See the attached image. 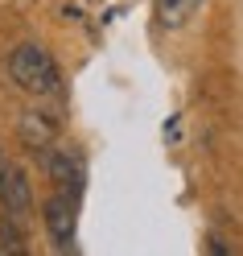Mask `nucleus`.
Instances as JSON below:
<instances>
[{
	"label": "nucleus",
	"mask_w": 243,
	"mask_h": 256,
	"mask_svg": "<svg viewBox=\"0 0 243 256\" xmlns=\"http://www.w3.org/2000/svg\"><path fill=\"white\" fill-rule=\"evenodd\" d=\"M0 206H4L8 219H25L29 211H33V190H29V178L21 166H4V178H0Z\"/></svg>",
	"instance_id": "nucleus-4"
},
{
	"label": "nucleus",
	"mask_w": 243,
	"mask_h": 256,
	"mask_svg": "<svg viewBox=\"0 0 243 256\" xmlns=\"http://www.w3.org/2000/svg\"><path fill=\"white\" fill-rule=\"evenodd\" d=\"M198 8H202V0H153V21L165 34H177Z\"/></svg>",
	"instance_id": "nucleus-6"
},
{
	"label": "nucleus",
	"mask_w": 243,
	"mask_h": 256,
	"mask_svg": "<svg viewBox=\"0 0 243 256\" xmlns=\"http://www.w3.org/2000/svg\"><path fill=\"white\" fill-rule=\"evenodd\" d=\"M41 219H45V232H50V244L58 252H70L74 228H78V202L70 194H62V190H54L41 206Z\"/></svg>",
	"instance_id": "nucleus-2"
},
{
	"label": "nucleus",
	"mask_w": 243,
	"mask_h": 256,
	"mask_svg": "<svg viewBox=\"0 0 243 256\" xmlns=\"http://www.w3.org/2000/svg\"><path fill=\"white\" fill-rule=\"evenodd\" d=\"M37 157H41V170L50 174L54 190L70 194L74 202L83 198V157L70 153V149H45V153H37Z\"/></svg>",
	"instance_id": "nucleus-3"
},
{
	"label": "nucleus",
	"mask_w": 243,
	"mask_h": 256,
	"mask_svg": "<svg viewBox=\"0 0 243 256\" xmlns=\"http://www.w3.org/2000/svg\"><path fill=\"white\" fill-rule=\"evenodd\" d=\"M4 166H8V157H4V153H0V178H4Z\"/></svg>",
	"instance_id": "nucleus-7"
},
{
	"label": "nucleus",
	"mask_w": 243,
	"mask_h": 256,
	"mask_svg": "<svg viewBox=\"0 0 243 256\" xmlns=\"http://www.w3.org/2000/svg\"><path fill=\"white\" fill-rule=\"evenodd\" d=\"M8 74H12V83L21 91L37 95V100H58L62 95V70H58L54 54L33 46V42L17 46V50L8 54Z\"/></svg>",
	"instance_id": "nucleus-1"
},
{
	"label": "nucleus",
	"mask_w": 243,
	"mask_h": 256,
	"mask_svg": "<svg viewBox=\"0 0 243 256\" xmlns=\"http://www.w3.org/2000/svg\"><path fill=\"white\" fill-rule=\"evenodd\" d=\"M54 136H58V116H45V108L25 112V116H21V140L33 153L54 149Z\"/></svg>",
	"instance_id": "nucleus-5"
}]
</instances>
